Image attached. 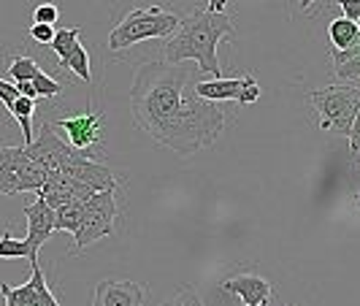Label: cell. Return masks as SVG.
I'll return each mask as SVG.
<instances>
[{"label":"cell","instance_id":"cell-28","mask_svg":"<svg viewBox=\"0 0 360 306\" xmlns=\"http://www.w3.org/2000/svg\"><path fill=\"white\" fill-rule=\"evenodd\" d=\"M19 92H17V84H11V82H6V79H0V103L6 106V111L17 103Z\"/></svg>","mask_w":360,"mask_h":306},{"label":"cell","instance_id":"cell-17","mask_svg":"<svg viewBox=\"0 0 360 306\" xmlns=\"http://www.w3.org/2000/svg\"><path fill=\"white\" fill-rule=\"evenodd\" d=\"M8 114L14 117L22 127V136H25V146L33 144V114H36V101H30V98H22L19 95L17 103L8 108Z\"/></svg>","mask_w":360,"mask_h":306},{"label":"cell","instance_id":"cell-26","mask_svg":"<svg viewBox=\"0 0 360 306\" xmlns=\"http://www.w3.org/2000/svg\"><path fill=\"white\" fill-rule=\"evenodd\" d=\"M54 33H57V27L54 25H30V38L36 41V44H44V46H49L54 41Z\"/></svg>","mask_w":360,"mask_h":306},{"label":"cell","instance_id":"cell-6","mask_svg":"<svg viewBox=\"0 0 360 306\" xmlns=\"http://www.w3.org/2000/svg\"><path fill=\"white\" fill-rule=\"evenodd\" d=\"M25 149H27V155L36 162H41L49 174H52V171H63L68 162L76 160V158L82 155V152H76L68 141H63V139L54 133L52 122H44L41 130H38V136L33 139V144H27Z\"/></svg>","mask_w":360,"mask_h":306},{"label":"cell","instance_id":"cell-11","mask_svg":"<svg viewBox=\"0 0 360 306\" xmlns=\"http://www.w3.org/2000/svg\"><path fill=\"white\" fill-rule=\"evenodd\" d=\"M225 293H233L244 306H266L271 298V282L257 271H238L222 282Z\"/></svg>","mask_w":360,"mask_h":306},{"label":"cell","instance_id":"cell-1","mask_svg":"<svg viewBox=\"0 0 360 306\" xmlns=\"http://www.w3.org/2000/svg\"><path fill=\"white\" fill-rule=\"evenodd\" d=\"M198 82L200 71H187L184 63H144L130 84L136 125L176 155H195L212 146L225 127V111L200 98Z\"/></svg>","mask_w":360,"mask_h":306},{"label":"cell","instance_id":"cell-32","mask_svg":"<svg viewBox=\"0 0 360 306\" xmlns=\"http://www.w3.org/2000/svg\"><path fill=\"white\" fill-rule=\"evenodd\" d=\"M17 92L22 98H30V101H38V92L33 87V82H17Z\"/></svg>","mask_w":360,"mask_h":306},{"label":"cell","instance_id":"cell-14","mask_svg":"<svg viewBox=\"0 0 360 306\" xmlns=\"http://www.w3.org/2000/svg\"><path fill=\"white\" fill-rule=\"evenodd\" d=\"M25 217H27V236L25 238L33 250V257L38 260V250L54 234V209L44 198H36L33 203L25 206Z\"/></svg>","mask_w":360,"mask_h":306},{"label":"cell","instance_id":"cell-9","mask_svg":"<svg viewBox=\"0 0 360 306\" xmlns=\"http://www.w3.org/2000/svg\"><path fill=\"white\" fill-rule=\"evenodd\" d=\"M30 266H33V274L25 285H19V288H11L6 282L0 285L6 306H60L49 285H46V276H44L41 266L38 263H30Z\"/></svg>","mask_w":360,"mask_h":306},{"label":"cell","instance_id":"cell-20","mask_svg":"<svg viewBox=\"0 0 360 306\" xmlns=\"http://www.w3.org/2000/svg\"><path fill=\"white\" fill-rule=\"evenodd\" d=\"M82 203H68L63 209H54V231H68V234H76L82 228Z\"/></svg>","mask_w":360,"mask_h":306},{"label":"cell","instance_id":"cell-29","mask_svg":"<svg viewBox=\"0 0 360 306\" xmlns=\"http://www.w3.org/2000/svg\"><path fill=\"white\" fill-rule=\"evenodd\" d=\"M336 76H339V79H360V54L352 57L349 63L339 65V68H336Z\"/></svg>","mask_w":360,"mask_h":306},{"label":"cell","instance_id":"cell-5","mask_svg":"<svg viewBox=\"0 0 360 306\" xmlns=\"http://www.w3.org/2000/svg\"><path fill=\"white\" fill-rule=\"evenodd\" d=\"M84 215H82V228L73 234L76 238V250H87L90 244L101 241L103 236H111L117 228V190H103L95 193L82 203Z\"/></svg>","mask_w":360,"mask_h":306},{"label":"cell","instance_id":"cell-8","mask_svg":"<svg viewBox=\"0 0 360 306\" xmlns=\"http://www.w3.org/2000/svg\"><path fill=\"white\" fill-rule=\"evenodd\" d=\"M103 122H106V117L101 114V111H76L71 117H63V120H57V127L60 130H65V136H68V144L76 149V152H90L95 146L103 141Z\"/></svg>","mask_w":360,"mask_h":306},{"label":"cell","instance_id":"cell-12","mask_svg":"<svg viewBox=\"0 0 360 306\" xmlns=\"http://www.w3.org/2000/svg\"><path fill=\"white\" fill-rule=\"evenodd\" d=\"M146 290L130 279H103L98 282L92 306H144Z\"/></svg>","mask_w":360,"mask_h":306},{"label":"cell","instance_id":"cell-19","mask_svg":"<svg viewBox=\"0 0 360 306\" xmlns=\"http://www.w3.org/2000/svg\"><path fill=\"white\" fill-rule=\"evenodd\" d=\"M60 68H68L71 73H76L84 84H90L92 82V73H90V54H87V49L79 44L76 49H73L65 60H60Z\"/></svg>","mask_w":360,"mask_h":306},{"label":"cell","instance_id":"cell-15","mask_svg":"<svg viewBox=\"0 0 360 306\" xmlns=\"http://www.w3.org/2000/svg\"><path fill=\"white\" fill-rule=\"evenodd\" d=\"M46 179H49V171L33 160L25 149V155L19 160V193H38L46 184Z\"/></svg>","mask_w":360,"mask_h":306},{"label":"cell","instance_id":"cell-10","mask_svg":"<svg viewBox=\"0 0 360 306\" xmlns=\"http://www.w3.org/2000/svg\"><path fill=\"white\" fill-rule=\"evenodd\" d=\"M63 174L71 177L73 181H79L82 187H87L90 193H103V190H117L120 187L117 174L103 162L92 160L90 155H79L76 160H71L63 168Z\"/></svg>","mask_w":360,"mask_h":306},{"label":"cell","instance_id":"cell-33","mask_svg":"<svg viewBox=\"0 0 360 306\" xmlns=\"http://www.w3.org/2000/svg\"><path fill=\"white\" fill-rule=\"evenodd\" d=\"M209 11L222 14V11H225V0H209Z\"/></svg>","mask_w":360,"mask_h":306},{"label":"cell","instance_id":"cell-34","mask_svg":"<svg viewBox=\"0 0 360 306\" xmlns=\"http://www.w3.org/2000/svg\"><path fill=\"white\" fill-rule=\"evenodd\" d=\"M311 3H314V0H301V8H309Z\"/></svg>","mask_w":360,"mask_h":306},{"label":"cell","instance_id":"cell-13","mask_svg":"<svg viewBox=\"0 0 360 306\" xmlns=\"http://www.w3.org/2000/svg\"><path fill=\"white\" fill-rule=\"evenodd\" d=\"M90 196H95V193L82 187L79 181H73L71 177H65L63 171H52L46 184L38 190V198H44L52 209H63L68 203H84Z\"/></svg>","mask_w":360,"mask_h":306},{"label":"cell","instance_id":"cell-23","mask_svg":"<svg viewBox=\"0 0 360 306\" xmlns=\"http://www.w3.org/2000/svg\"><path fill=\"white\" fill-rule=\"evenodd\" d=\"M158 306H206V304H203V298H200L198 290L193 288V285H184V288H179L171 298L160 301Z\"/></svg>","mask_w":360,"mask_h":306},{"label":"cell","instance_id":"cell-18","mask_svg":"<svg viewBox=\"0 0 360 306\" xmlns=\"http://www.w3.org/2000/svg\"><path fill=\"white\" fill-rule=\"evenodd\" d=\"M79 36H82V27H79V25H76V27H57L49 49L57 54V60H65V57L79 46Z\"/></svg>","mask_w":360,"mask_h":306},{"label":"cell","instance_id":"cell-21","mask_svg":"<svg viewBox=\"0 0 360 306\" xmlns=\"http://www.w3.org/2000/svg\"><path fill=\"white\" fill-rule=\"evenodd\" d=\"M0 257H27L30 263H38L36 257H33V250H30L27 238H14L8 231L0 236Z\"/></svg>","mask_w":360,"mask_h":306},{"label":"cell","instance_id":"cell-24","mask_svg":"<svg viewBox=\"0 0 360 306\" xmlns=\"http://www.w3.org/2000/svg\"><path fill=\"white\" fill-rule=\"evenodd\" d=\"M33 87H36L38 98H57L60 92H63V84L57 82V79H52L49 73L38 71L36 79H33Z\"/></svg>","mask_w":360,"mask_h":306},{"label":"cell","instance_id":"cell-30","mask_svg":"<svg viewBox=\"0 0 360 306\" xmlns=\"http://www.w3.org/2000/svg\"><path fill=\"white\" fill-rule=\"evenodd\" d=\"M349 152L360 162V111L358 117H355V122H352V130H349Z\"/></svg>","mask_w":360,"mask_h":306},{"label":"cell","instance_id":"cell-25","mask_svg":"<svg viewBox=\"0 0 360 306\" xmlns=\"http://www.w3.org/2000/svg\"><path fill=\"white\" fill-rule=\"evenodd\" d=\"M57 19H60V8L54 3H38L36 11H33L36 25H57Z\"/></svg>","mask_w":360,"mask_h":306},{"label":"cell","instance_id":"cell-7","mask_svg":"<svg viewBox=\"0 0 360 306\" xmlns=\"http://www.w3.org/2000/svg\"><path fill=\"white\" fill-rule=\"evenodd\" d=\"M195 92H198L203 101H212V103H219V101H236L241 106L247 103H255L260 98V84L255 76H238V79H200L195 84Z\"/></svg>","mask_w":360,"mask_h":306},{"label":"cell","instance_id":"cell-2","mask_svg":"<svg viewBox=\"0 0 360 306\" xmlns=\"http://www.w3.org/2000/svg\"><path fill=\"white\" fill-rule=\"evenodd\" d=\"M233 17L214 14L209 8H195L190 17L181 19L179 33L165 44V63L181 65L187 60L198 63L200 73H209L212 79H222V68L217 60V44L222 38L233 36Z\"/></svg>","mask_w":360,"mask_h":306},{"label":"cell","instance_id":"cell-27","mask_svg":"<svg viewBox=\"0 0 360 306\" xmlns=\"http://www.w3.org/2000/svg\"><path fill=\"white\" fill-rule=\"evenodd\" d=\"M360 54V33L358 38L347 46V49H342V52H333V68H339V65H344V63H349L352 57H358Z\"/></svg>","mask_w":360,"mask_h":306},{"label":"cell","instance_id":"cell-3","mask_svg":"<svg viewBox=\"0 0 360 306\" xmlns=\"http://www.w3.org/2000/svg\"><path fill=\"white\" fill-rule=\"evenodd\" d=\"M181 19L174 11H165L162 6H146L133 8L111 33H108V49L120 52L127 46H136L149 38H165L174 30H179Z\"/></svg>","mask_w":360,"mask_h":306},{"label":"cell","instance_id":"cell-22","mask_svg":"<svg viewBox=\"0 0 360 306\" xmlns=\"http://www.w3.org/2000/svg\"><path fill=\"white\" fill-rule=\"evenodd\" d=\"M41 71L38 68V63L33 60V57H14L11 63H8V73H11V79H14V84L17 82H33L36 79V73Z\"/></svg>","mask_w":360,"mask_h":306},{"label":"cell","instance_id":"cell-31","mask_svg":"<svg viewBox=\"0 0 360 306\" xmlns=\"http://www.w3.org/2000/svg\"><path fill=\"white\" fill-rule=\"evenodd\" d=\"M342 6L344 17L352 19V22H360V0H336Z\"/></svg>","mask_w":360,"mask_h":306},{"label":"cell","instance_id":"cell-35","mask_svg":"<svg viewBox=\"0 0 360 306\" xmlns=\"http://www.w3.org/2000/svg\"><path fill=\"white\" fill-rule=\"evenodd\" d=\"M358 27H360V22H358Z\"/></svg>","mask_w":360,"mask_h":306},{"label":"cell","instance_id":"cell-16","mask_svg":"<svg viewBox=\"0 0 360 306\" xmlns=\"http://www.w3.org/2000/svg\"><path fill=\"white\" fill-rule=\"evenodd\" d=\"M360 27L358 22H352V19H333L330 25H328V38H330V44H333V52H342V49H347L355 38H358Z\"/></svg>","mask_w":360,"mask_h":306},{"label":"cell","instance_id":"cell-4","mask_svg":"<svg viewBox=\"0 0 360 306\" xmlns=\"http://www.w3.org/2000/svg\"><path fill=\"white\" fill-rule=\"evenodd\" d=\"M309 103L317 114L320 130H333L339 136H349L352 122L360 111V87L330 84L309 92Z\"/></svg>","mask_w":360,"mask_h":306}]
</instances>
